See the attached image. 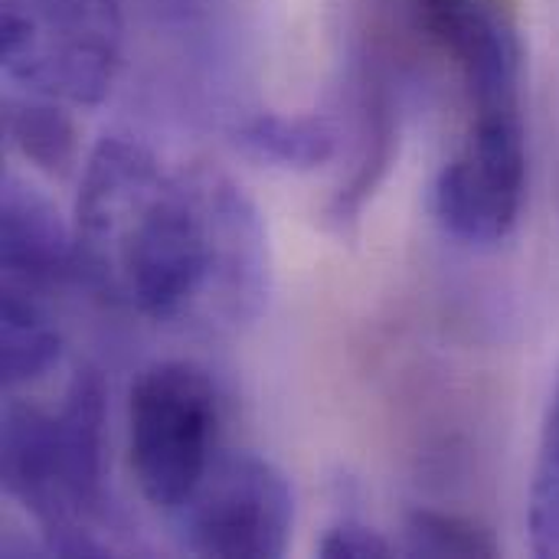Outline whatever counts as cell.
<instances>
[{
	"instance_id": "1",
	"label": "cell",
	"mask_w": 559,
	"mask_h": 559,
	"mask_svg": "<svg viewBox=\"0 0 559 559\" xmlns=\"http://www.w3.org/2000/svg\"><path fill=\"white\" fill-rule=\"evenodd\" d=\"M75 246L92 285L157 324L197 311L239 324L265 301V233L246 193L206 170L167 177L121 138L85 167Z\"/></svg>"
},
{
	"instance_id": "2",
	"label": "cell",
	"mask_w": 559,
	"mask_h": 559,
	"mask_svg": "<svg viewBox=\"0 0 559 559\" xmlns=\"http://www.w3.org/2000/svg\"><path fill=\"white\" fill-rule=\"evenodd\" d=\"M406 26L449 66L465 108L462 141L436 177V216L468 242L508 239L527 197L518 7L514 0H409Z\"/></svg>"
},
{
	"instance_id": "3",
	"label": "cell",
	"mask_w": 559,
	"mask_h": 559,
	"mask_svg": "<svg viewBox=\"0 0 559 559\" xmlns=\"http://www.w3.org/2000/svg\"><path fill=\"white\" fill-rule=\"evenodd\" d=\"M3 488L49 534L62 557H105L85 527L105 501V396L92 373L75 377L59 413L10 400L3 409Z\"/></svg>"
},
{
	"instance_id": "4",
	"label": "cell",
	"mask_w": 559,
	"mask_h": 559,
	"mask_svg": "<svg viewBox=\"0 0 559 559\" xmlns=\"http://www.w3.org/2000/svg\"><path fill=\"white\" fill-rule=\"evenodd\" d=\"M223 403L206 370L160 360L128 393V459L147 504L177 514L216 465Z\"/></svg>"
},
{
	"instance_id": "5",
	"label": "cell",
	"mask_w": 559,
	"mask_h": 559,
	"mask_svg": "<svg viewBox=\"0 0 559 559\" xmlns=\"http://www.w3.org/2000/svg\"><path fill=\"white\" fill-rule=\"evenodd\" d=\"M3 72L33 95L95 105L121 62L118 0H3Z\"/></svg>"
},
{
	"instance_id": "6",
	"label": "cell",
	"mask_w": 559,
	"mask_h": 559,
	"mask_svg": "<svg viewBox=\"0 0 559 559\" xmlns=\"http://www.w3.org/2000/svg\"><path fill=\"white\" fill-rule=\"evenodd\" d=\"M190 554L216 559H278L295 531L288 478L259 455L216 459L200 491L174 514Z\"/></svg>"
},
{
	"instance_id": "7",
	"label": "cell",
	"mask_w": 559,
	"mask_h": 559,
	"mask_svg": "<svg viewBox=\"0 0 559 559\" xmlns=\"http://www.w3.org/2000/svg\"><path fill=\"white\" fill-rule=\"evenodd\" d=\"M390 29L370 26L357 52V108H360V151L354 170L331 200V219L337 226L354 223L377 187L386 180L400 147L403 115V62Z\"/></svg>"
},
{
	"instance_id": "8",
	"label": "cell",
	"mask_w": 559,
	"mask_h": 559,
	"mask_svg": "<svg viewBox=\"0 0 559 559\" xmlns=\"http://www.w3.org/2000/svg\"><path fill=\"white\" fill-rule=\"evenodd\" d=\"M0 259L3 285L36 295L52 292L79 269V246L66 233L59 213L16 174L3 177Z\"/></svg>"
},
{
	"instance_id": "9",
	"label": "cell",
	"mask_w": 559,
	"mask_h": 559,
	"mask_svg": "<svg viewBox=\"0 0 559 559\" xmlns=\"http://www.w3.org/2000/svg\"><path fill=\"white\" fill-rule=\"evenodd\" d=\"M43 295L3 285V314H0V367L3 383L23 386L46 377L59 364L62 337L46 314Z\"/></svg>"
},
{
	"instance_id": "10",
	"label": "cell",
	"mask_w": 559,
	"mask_h": 559,
	"mask_svg": "<svg viewBox=\"0 0 559 559\" xmlns=\"http://www.w3.org/2000/svg\"><path fill=\"white\" fill-rule=\"evenodd\" d=\"M236 144L259 160L311 170L334 157L337 131L318 115H255L236 128Z\"/></svg>"
},
{
	"instance_id": "11",
	"label": "cell",
	"mask_w": 559,
	"mask_h": 559,
	"mask_svg": "<svg viewBox=\"0 0 559 559\" xmlns=\"http://www.w3.org/2000/svg\"><path fill=\"white\" fill-rule=\"evenodd\" d=\"M3 134L39 170L66 174L75 160V124L52 98H7Z\"/></svg>"
},
{
	"instance_id": "12",
	"label": "cell",
	"mask_w": 559,
	"mask_h": 559,
	"mask_svg": "<svg viewBox=\"0 0 559 559\" xmlns=\"http://www.w3.org/2000/svg\"><path fill=\"white\" fill-rule=\"evenodd\" d=\"M406 550L413 557H498L501 544L495 534L462 514L445 511H413L406 521Z\"/></svg>"
},
{
	"instance_id": "13",
	"label": "cell",
	"mask_w": 559,
	"mask_h": 559,
	"mask_svg": "<svg viewBox=\"0 0 559 559\" xmlns=\"http://www.w3.org/2000/svg\"><path fill=\"white\" fill-rule=\"evenodd\" d=\"M531 544L534 554L559 559V380L544 419L534 485H531Z\"/></svg>"
},
{
	"instance_id": "14",
	"label": "cell",
	"mask_w": 559,
	"mask_h": 559,
	"mask_svg": "<svg viewBox=\"0 0 559 559\" xmlns=\"http://www.w3.org/2000/svg\"><path fill=\"white\" fill-rule=\"evenodd\" d=\"M318 554L328 559H386L393 554V547L373 527L360 521H341L324 534V540L318 544Z\"/></svg>"
}]
</instances>
